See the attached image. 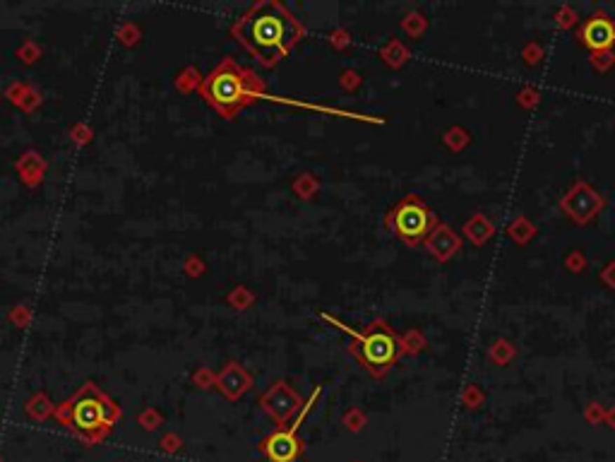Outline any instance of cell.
Returning a JSON list of instances; mask_svg holds the SVG:
<instances>
[{
    "instance_id": "obj_4",
    "label": "cell",
    "mask_w": 615,
    "mask_h": 462,
    "mask_svg": "<svg viewBox=\"0 0 615 462\" xmlns=\"http://www.w3.org/2000/svg\"><path fill=\"white\" fill-rule=\"evenodd\" d=\"M118 414H121L118 404L94 383H84L75 395L58 407V419L87 441H97L104 436L118 419Z\"/></svg>"
},
{
    "instance_id": "obj_9",
    "label": "cell",
    "mask_w": 615,
    "mask_h": 462,
    "mask_svg": "<svg viewBox=\"0 0 615 462\" xmlns=\"http://www.w3.org/2000/svg\"><path fill=\"white\" fill-rule=\"evenodd\" d=\"M423 246H426V251L431 253L438 263H447L461 251V236L457 234L450 224L440 222L438 227L431 231V236H428Z\"/></svg>"
},
{
    "instance_id": "obj_25",
    "label": "cell",
    "mask_w": 615,
    "mask_h": 462,
    "mask_svg": "<svg viewBox=\"0 0 615 462\" xmlns=\"http://www.w3.org/2000/svg\"><path fill=\"white\" fill-rule=\"evenodd\" d=\"M584 416L589 424H601V421H606V409H603L599 402H589L584 409Z\"/></svg>"
},
{
    "instance_id": "obj_7",
    "label": "cell",
    "mask_w": 615,
    "mask_h": 462,
    "mask_svg": "<svg viewBox=\"0 0 615 462\" xmlns=\"http://www.w3.org/2000/svg\"><path fill=\"white\" fill-rule=\"evenodd\" d=\"M320 397V388H315L313 395H310V400L306 404H303L301 414H298V419L293 421L291 429H279L274 431L272 436L264 438L262 443V450L264 455H267L272 462H293L301 455V443H298V429H301L303 419H306V414L310 412V407H313L315 402H318Z\"/></svg>"
},
{
    "instance_id": "obj_20",
    "label": "cell",
    "mask_w": 615,
    "mask_h": 462,
    "mask_svg": "<svg viewBox=\"0 0 615 462\" xmlns=\"http://www.w3.org/2000/svg\"><path fill=\"white\" fill-rule=\"evenodd\" d=\"M517 104L522 106V109H536V106L541 104V92L534 87V84H527V87H522L517 92Z\"/></svg>"
},
{
    "instance_id": "obj_8",
    "label": "cell",
    "mask_w": 615,
    "mask_h": 462,
    "mask_svg": "<svg viewBox=\"0 0 615 462\" xmlns=\"http://www.w3.org/2000/svg\"><path fill=\"white\" fill-rule=\"evenodd\" d=\"M577 41L594 51H606L615 46V20L606 10H596L582 22V27L577 29Z\"/></svg>"
},
{
    "instance_id": "obj_18",
    "label": "cell",
    "mask_w": 615,
    "mask_h": 462,
    "mask_svg": "<svg viewBox=\"0 0 615 462\" xmlns=\"http://www.w3.org/2000/svg\"><path fill=\"white\" fill-rule=\"evenodd\" d=\"M591 67H594L596 72H608L611 67L615 65V51L613 48H606V51H594L589 58Z\"/></svg>"
},
{
    "instance_id": "obj_27",
    "label": "cell",
    "mask_w": 615,
    "mask_h": 462,
    "mask_svg": "<svg viewBox=\"0 0 615 462\" xmlns=\"http://www.w3.org/2000/svg\"><path fill=\"white\" fill-rule=\"evenodd\" d=\"M606 424H608V426H613V429H615V404H613L611 409H606Z\"/></svg>"
},
{
    "instance_id": "obj_21",
    "label": "cell",
    "mask_w": 615,
    "mask_h": 462,
    "mask_svg": "<svg viewBox=\"0 0 615 462\" xmlns=\"http://www.w3.org/2000/svg\"><path fill=\"white\" fill-rule=\"evenodd\" d=\"M402 27L406 29L409 37L416 39V37H421V34L428 29V20L421 13H409V15H406V20L402 22Z\"/></svg>"
},
{
    "instance_id": "obj_17",
    "label": "cell",
    "mask_w": 615,
    "mask_h": 462,
    "mask_svg": "<svg viewBox=\"0 0 615 462\" xmlns=\"http://www.w3.org/2000/svg\"><path fill=\"white\" fill-rule=\"evenodd\" d=\"M483 402H486V392L481 390L478 383H469V385L461 390V404H464V407L476 409V407H481Z\"/></svg>"
},
{
    "instance_id": "obj_6",
    "label": "cell",
    "mask_w": 615,
    "mask_h": 462,
    "mask_svg": "<svg viewBox=\"0 0 615 462\" xmlns=\"http://www.w3.org/2000/svg\"><path fill=\"white\" fill-rule=\"evenodd\" d=\"M560 210L565 212L567 219L574 224L584 227V224L594 222L596 217L606 210V198L586 181H574L567 188V193L560 198Z\"/></svg>"
},
{
    "instance_id": "obj_12",
    "label": "cell",
    "mask_w": 615,
    "mask_h": 462,
    "mask_svg": "<svg viewBox=\"0 0 615 462\" xmlns=\"http://www.w3.org/2000/svg\"><path fill=\"white\" fill-rule=\"evenodd\" d=\"M248 385H250V376H248L238 364H229L227 369L222 371V376H219V388H222L229 397L243 395Z\"/></svg>"
},
{
    "instance_id": "obj_2",
    "label": "cell",
    "mask_w": 615,
    "mask_h": 462,
    "mask_svg": "<svg viewBox=\"0 0 615 462\" xmlns=\"http://www.w3.org/2000/svg\"><path fill=\"white\" fill-rule=\"evenodd\" d=\"M200 94L224 118H234L248 104L264 97V82L252 70L227 58L202 80Z\"/></svg>"
},
{
    "instance_id": "obj_10",
    "label": "cell",
    "mask_w": 615,
    "mask_h": 462,
    "mask_svg": "<svg viewBox=\"0 0 615 462\" xmlns=\"http://www.w3.org/2000/svg\"><path fill=\"white\" fill-rule=\"evenodd\" d=\"M262 404L274 419L284 421V419H289V414H293L298 409L301 397H296V392H293L286 383H274L272 390L262 397Z\"/></svg>"
},
{
    "instance_id": "obj_22",
    "label": "cell",
    "mask_w": 615,
    "mask_h": 462,
    "mask_svg": "<svg viewBox=\"0 0 615 462\" xmlns=\"http://www.w3.org/2000/svg\"><path fill=\"white\" fill-rule=\"evenodd\" d=\"M577 22H579V15L572 5H560V8H557L555 25L560 27V29H572V27H577Z\"/></svg>"
},
{
    "instance_id": "obj_19",
    "label": "cell",
    "mask_w": 615,
    "mask_h": 462,
    "mask_svg": "<svg viewBox=\"0 0 615 462\" xmlns=\"http://www.w3.org/2000/svg\"><path fill=\"white\" fill-rule=\"evenodd\" d=\"M543 55H546V51H543V46H541L539 41H527V44H524V48H522V60H524V63H527L529 67H536V65L543 63Z\"/></svg>"
},
{
    "instance_id": "obj_24",
    "label": "cell",
    "mask_w": 615,
    "mask_h": 462,
    "mask_svg": "<svg viewBox=\"0 0 615 462\" xmlns=\"http://www.w3.org/2000/svg\"><path fill=\"white\" fill-rule=\"evenodd\" d=\"M562 265H565L567 272H572V275H582L589 263H586V256H584L582 251H569L567 256H565V260H562Z\"/></svg>"
},
{
    "instance_id": "obj_5",
    "label": "cell",
    "mask_w": 615,
    "mask_h": 462,
    "mask_svg": "<svg viewBox=\"0 0 615 462\" xmlns=\"http://www.w3.org/2000/svg\"><path fill=\"white\" fill-rule=\"evenodd\" d=\"M387 229L392 231L397 239H402L406 246L416 248L426 244V239L431 236V231L438 227L440 219L435 212L428 207V202L421 195H406L404 200H399L385 217Z\"/></svg>"
},
{
    "instance_id": "obj_13",
    "label": "cell",
    "mask_w": 615,
    "mask_h": 462,
    "mask_svg": "<svg viewBox=\"0 0 615 462\" xmlns=\"http://www.w3.org/2000/svg\"><path fill=\"white\" fill-rule=\"evenodd\" d=\"M505 231H507V236H510V239L515 241L517 246H527L529 241H532L534 236L539 234V229L534 227V222L527 215H517L510 224H507Z\"/></svg>"
},
{
    "instance_id": "obj_15",
    "label": "cell",
    "mask_w": 615,
    "mask_h": 462,
    "mask_svg": "<svg viewBox=\"0 0 615 462\" xmlns=\"http://www.w3.org/2000/svg\"><path fill=\"white\" fill-rule=\"evenodd\" d=\"M442 143L447 145V150L461 152V150H466L471 145V133L466 131V128H461V126H452V128H447V131L442 133Z\"/></svg>"
},
{
    "instance_id": "obj_3",
    "label": "cell",
    "mask_w": 615,
    "mask_h": 462,
    "mask_svg": "<svg viewBox=\"0 0 615 462\" xmlns=\"http://www.w3.org/2000/svg\"><path fill=\"white\" fill-rule=\"evenodd\" d=\"M325 320H330L332 325H337L346 335H351V347L349 352L358 359V364L372 376V378H382L389 374L394 364L399 362V357L404 354L402 349V337H397V332L389 328L387 320L375 318L372 323L365 325V330H353L346 323L325 315Z\"/></svg>"
},
{
    "instance_id": "obj_26",
    "label": "cell",
    "mask_w": 615,
    "mask_h": 462,
    "mask_svg": "<svg viewBox=\"0 0 615 462\" xmlns=\"http://www.w3.org/2000/svg\"><path fill=\"white\" fill-rule=\"evenodd\" d=\"M599 277H601L603 284L608 286V289H615V260L603 265L601 272H599Z\"/></svg>"
},
{
    "instance_id": "obj_11",
    "label": "cell",
    "mask_w": 615,
    "mask_h": 462,
    "mask_svg": "<svg viewBox=\"0 0 615 462\" xmlns=\"http://www.w3.org/2000/svg\"><path fill=\"white\" fill-rule=\"evenodd\" d=\"M461 234H464L473 246H486L495 234V224L490 222L483 212H473L464 222V227H461Z\"/></svg>"
},
{
    "instance_id": "obj_14",
    "label": "cell",
    "mask_w": 615,
    "mask_h": 462,
    "mask_svg": "<svg viewBox=\"0 0 615 462\" xmlns=\"http://www.w3.org/2000/svg\"><path fill=\"white\" fill-rule=\"evenodd\" d=\"M517 357V345L510 340H505V337H500V340H495L493 345L488 347V359L493 362L495 366H507L512 364Z\"/></svg>"
},
{
    "instance_id": "obj_23",
    "label": "cell",
    "mask_w": 615,
    "mask_h": 462,
    "mask_svg": "<svg viewBox=\"0 0 615 462\" xmlns=\"http://www.w3.org/2000/svg\"><path fill=\"white\" fill-rule=\"evenodd\" d=\"M382 55H385V58H387V63H389V65L399 67V65H404V63H406V58H409V51H406L399 41H392V44H389V46H387V51H382Z\"/></svg>"
},
{
    "instance_id": "obj_1",
    "label": "cell",
    "mask_w": 615,
    "mask_h": 462,
    "mask_svg": "<svg viewBox=\"0 0 615 462\" xmlns=\"http://www.w3.org/2000/svg\"><path fill=\"white\" fill-rule=\"evenodd\" d=\"M231 34L264 67H272L281 58H286V53L306 37V27L281 3L267 0V3L250 5L234 22Z\"/></svg>"
},
{
    "instance_id": "obj_16",
    "label": "cell",
    "mask_w": 615,
    "mask_h": 462,
    "mask_svg": "<svg viewBox=\"0 0 615 462\" xmlns=\"http://www.w3.org/2000/svg\"><path fill=\"white\" fill-rule=\"evenodd\" d=\"M426 345H428V340H426V335H423L421 330H409L406 332V335L402 337V349H404V354H419V352H423V349H426Z\"/></svg>"
}]
</instances>
